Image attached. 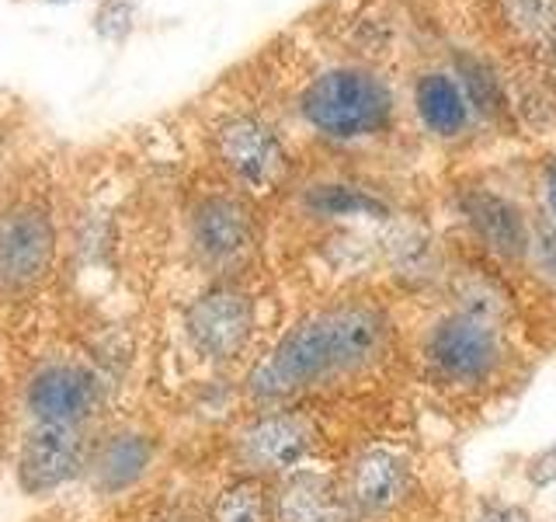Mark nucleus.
Wrapping results in <instances>:
<instances>
[{
  "label": "nucleus",
  "instance_id": "nucleus-1",
  "mask_svg": "<svg viewBox=\"0 0 556 522\" xmlns=\"http://www.w3.org/2000/svg\"><path fill=\"white\" fill-rule=\"evenodd\" d=\"M387 348V318L372 303H338L300 321L248 376L254 400H286L358 373Z\"/></svg>",
  "mask_w": 556,
  "mask_h": 522
},
{
  "label": "nucleus",
  "instance_id": "nucleus-2",
  "mask_svg": "<svg viewBox=\"0 0 556 522\" xmlns=\"http://www.w3.org/2000/svg\"><path fill=\"white\" fill-rule=\"evenodd\" d=\"M303 119L313 129L334 139H358L372 136L390 126L393 119V95L376 74L362 66H334L303 91Z\"/></svg>",
  "mask_w": 556,
  "mask_h": 522
},
{
  "label": "nucleus",
  "instance_id": "nucleus-3",
  "mask_svg": "<svg viewBox=\"0 0 556 522\" xmlns=\"http://www.w3.org/2000/svg\"><path fill=\"white\" fill-rule=\"evenodd\" d=\"M56 220L49 206L22 199L0 213V296L22 300L56 261Z\"/></svg>",
  "mask_w": 556,
  "mask_h": 522
},
{
  "label": "nucleus",
  "instance_id": "nucleus-4",
  "mask_svg": "<svg viewBox=\"0 0 556 522\" xmlns=\"http://www.w3.org/2000/svg\"><path fill=\"white\" fill-rule=\"evenodd\" d=\"M22 408L28 425L87 428L101 408V380L74 359H46L28 373Z\"/></svg>",
  "mask_w": 556,
  "mask_h": 522
},
{
  "label": "nucleus",
  "instance_id": "nucleus-5",
  "mask_svg": "<svg viewBox=\"0 0 556 522\" xmlns=\"http://www.w3.org/2000/svg\"><path fill=\"white\" fill-rule=\"evenodd\" d=\"M91 439L77 425H28L17 446V487L31 498L63 492L66 484L84 477Z\"/></svg>",
  "mask_w": 556,
  "mask_h": 522
},
{
  "label": "nucleus",
  "instance_id": "nucleus-6",
  "mask_svg": "<svg viewBox=\"0 0 556 522\" xmlns=\"http://www.w3.org/2000/svg\"><path fill=\"white\" fill-rule=\"evenodd\" d=\"M185 331L195 352L213 362H230L243 352L254 331V300L237 286H213L185 310Z\"/></svg>",
  "mask_w": 556,
  "mask_h": 522
},
{
  "label": "nucleus",
  "instance_id": "nucleus-7",
  "mask_svg": "<svg viewBox=\"0 0 556 522\" xmlns=\"http://www.w3.org/2000/svg\"><path fill=\"white\" fill-rule=\"evenodd\" d=\"M216 153L248 188H271L289 167L282 139L257 115H230L216 126Z\"/></svg>",
  "mask_w": 556,
  "mask_h": 522
},
{
  "label": "nucleus",
  "instance_id": "nucleus-8",
  "mask_svg": "<svg viewBox=\"0 0 556 522\" xmlns=\"http://www.w3.org/2000/svg\"><path fill=\"white\" fill-rule=\"evenodd\" d=\"M428 359L448 380L477 383L494 370L501 359L497 331L473 313H452L428 335Z\"/></svg>",
  "mask_w": 556,
  "mask_h": 522
},
{
  "label": "nucleus",
  "instance_id": "nucleus-9",
  "mask_svg": "<svg viewBox=\"0 0 556 522\" xmlns=\"http://www.w3.org/2000/svg\"><path fill=\"white\" fill-rule=\"evenodd\" d=\"M313 446H317V428L295 411L265 414L237 435V457L254 474L300 467L313 452Z\"/></svg>",
  "mask_w": 556,
  "mask_h": 522
},
{
  "label": "nucleus",
  "instance_id": "nucleus-10",
  "mask_svg": "<svg viewBox=\"0 0 556 522\" xmlns=\"http://www.w3.org/2000/svg\"><path fill=\"white\" fill-rule=\"evenodd\" d=\"M191 244L208 265H233L254 244L251 209L233 196H205L191 209Z\"/></svg>",
  "mask_w": 556,
  "mask_h": 522
},
{
  "label": "nucleus",
  "instance_id": "nucleus-11",
  "mask_svg": "<svg viewBox=\"0 0 556 522\" xmlns=\"http://www.w3.org/2000/svg\"><path fill=\"white\" fill-rule=\"evenodd\" d=\"M153 463V443L143 432H112L101 443H91L84 477L91 481L98 495H118L129 492L132 484L143 481Z\"/></svg>",
  "mask_w": 556,
  "mask_h": 522
},
{
  "label": "nucleus",
  "instance_id": "nucleus-12",
  "mask_svg": "<svg viewBox=\"0 0 556 522\" xmlns=\"http://www.w3.org/2000/svg\"><path fill=\"white\" fill-rule=\"evenodd\" d=\"M275 522H348V505L327 474L295 470L275 495Z\"/></svg>",
  "mask_w": 556,
  "mask_h": 522
},
{
  "label": "nucleus",
  "instance_id": "nucleus-13",
  "mask_svg": "<svg viewBox=\"0 0 556 522\" xmlns=\"http://www.w3.org/2000/svg\"><path fill=\"white\" fill-rule=\"evenodd\" d=\"M463 213L466 220L473 223V231L483 237V244L491 251H497L501 258H521L529 248V231H526V220H521L518 209L494 196L486 188H473L463 196Z\"/></svg>",
  "mask_w": 556,
  "mask_h": 522
},
{
  "label": "nucleus",
  "instance_id": "nucleus-14",
  "mask_svg": "<svg viewBox=\"0 0 556 522\" xmlns=\"http://www.w3.org/2000/svg\"><path fill=\"white\" fill-rule=\"evenodd\" d=\"M414 109L434 136H459L469 122V98L456 77L428 70L414 84Z\"/></svg>",
  "mask_w": 556,
  "mask_h": 522
},
{
  "label": "nucleus",
  "instance_id": "nucleus-15",
  "mask_svg": "<svg viewBox=\"0 0 556 522\" xmlns=\"http://www.w3.org/2000/svg\"><path fill=\"white\" fill-rule=\"evenodd\" d=\"M400 492H404V463H400V457H393L390 449H369L365 457H358L352 470V498L362 509H390Z\"/></svg>",
  "mask_w": 556,
  "mask_h": 522
},
{
  "label": "nucleus",
  "instance_id": "nucleus-16",
  "mask_svg": "<svg viewBox=\"0 0 556 522\" xmlns=\"http://www.w3.org/2000/svg\"><path fill=\"white\" fill-rule=\"evenodd\" d=\"M306 206L320 216H376V220L390 216L387 202L355 185H317L306 196Z\"/></svg>",
  "mask_w": 556,
  "mask_h": 522
},
{
  "label": "nucleus",
  "instance_id": "nucleus-17",
  "mask_svg": "<svg viewBox=\"0 0 556 522\" xmlns=\"http://www.w3.org/2000/svg\"><path fill=\"white\" fill-rule=\"evenodd\" d=\"M208 522H268V495L261 477H240L216 495Z\"/></svg>",
  "mask_w": 556,
  "mask_h": 522
},
{
  "label": "nucleus",
  "instance_id": "nucleus-18",
  "mask_svg": "<svg viewBox=\"0 0 556 522\" xmlns=\"http://www.w3.org/2000/svg\"><path fill=\"white\" fill-rule=\"evenodd\" d=\"M456 74L463 80V91H466L469 104H477L483 115L494 119V115L508 112V98H504L501 77L486 63H480L473 57H459L456 60Z\"/></svg>",
  "mask_w": 556,
  "mask_h": 522
},
{
  "label": "nucleus",
  "instance_id": "nucleus-19",
  "mask_svg": "<svg viewBox=\"0 0 556 522\" xmlns=\"http://www.w3.org/2000/svg\"><path fill=\"white\" fill-rule=\"evenodd\" d=\"M504 17L529 39L546 46L556 39V0H504Z\"/></svg>",
  "mask_w": 556,
  "mask_h": 522
},
{
  "label": "nucleus",
  "instance_id": "nucleus-20",
  "mask_svg": "<svg viewBox=\"0 0 556 522\" xmlns=\"http://www.w3.org/2000/svg\"><path fill=\"white\" fill-rule=\"evenodd\" d=\"M136 22V0H104L94 14V32L109 42H122L132 32Z\"/></svg>",
  "mask_w": 556,
  "mask_h": 522
},
{
  "label": "nucleus",
  "instance_id": "nucleus-21",
  "mask_svg": "<svg viewBox=\"0 0 556 522\" xmlns=\"http://www.w3.org/2000/svg\"><path fill=\"white\" fill-rule=\"evenodd\" d=\"M529 477H532V484H553V481H556V446L546 449L543 457H535V460H532Z\"/></svg>",
  "mask_w": 556,
  "mask_h": 522
},
{
  "label": "nucleus",
  "instance_id": "nucleus-22",
  "mask_svg": "<svg viewBox=\"0 0 556 522\" xmlns=\"http://www.w3.org/2000/svg\"><path fill=\"white\" fill-rule=\"evenodd\" d=\"M511 519H515V512L504 509V505H494V501H486L480 509V522H511Z\"/></svg>",
  "mask_w": 556,
  "mask_h": 522
},
{
  "label": "nucleus",
  "instance_id": "nucleus-23",
  "mask_svg": "<svg viewBox=\"0 0 556 522\" xmlns=\"http://www.w3.org/2000/svg\"><path fill=\"white\" fill-rule=\"evenodd\" d=\"M546 196H549V209H553V220H556V161L546 164Z\"/></svg>",
  "mask_w": 556,
  "mask_h": 522
},
{
  "label": "nucleus",
  "instance_id": "nucleus-24",
  "mask_svg": "<svg viewBox=\"0 0 556 522\" xmlns=\"http://www.w3.org/2000/svg\"><path fill=\"white\" fill-rule=\"evenodd\" d=\"M549 60H553V74H556V39L549 42Z\"/></svg>",
  "mask_w": 556,
  "mask_h": 522
},
{
  "label": "nucleus",
  "instance_id": "nucleus-25",
  "mask_svg": "<svg viewBox=\"0 0 556 522\" xmlns=\"http://www.w3.org/2000/svg\"><path fill=\"white\" fill-rule=\"evenodd\" d=\"M156 522H181L178 515H164V519H156Z\"/></svg>",
  "mask_w": 556,
  "mask_h": 522
},
{
  "label": "nucleus",
  "instance_id": "nucleus-26",
  "mask_svg": "<svg viewBox=\"0 0 556 522\" xmlns=\"http://www.w3.org/2000/svg\"><path fill=\"white\" fill-rule=\"evenodd\" d=\"M46 4H74V0H46Z\"/></svg>",
  "mask_w": 556,
  "mask_h": 522
}]
</instances>
